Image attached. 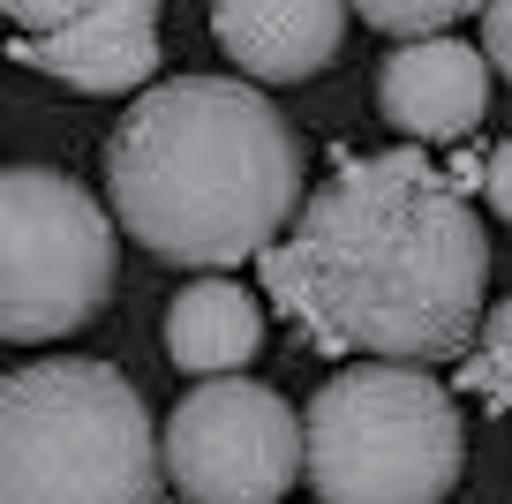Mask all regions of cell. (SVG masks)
<instances>
[{
    "mask_svg": "<svg viewBox=\"0 0 512 504\" xmlns=\"http://www.w3.org/2000/svg\"><path fill=\"white\" fill-rule=\"evenodd\" d=\"M482 279V219L422 151H377L339 166L302 204L294 234L264 256L272 301L317 354L415 369L475 347Z\"/></svg>",
    "mask_w": 512,
    "mask_h": 504,
    "instance_id": "6da1fadb",
    "label": "cell"
},
{
    "mask_svg": "<svg viewBox=\"0 0 512 504\" xmlns=\"http://www.w3.org/2000/svg\"><path fill=\"white\" fill-rule=\"evenodd\" d=\"M106 204L166 264L272 256L302 219V143L249 76H174L106 136Z\"/></svg>",
    "mask_w": 512,
    "mask_h": 504,
    "instance_id": "7a4b0ae2",
    "label": "cell"
},
{
    "mask_svg": "<svg viewBox=\"0 0 512 504\" xmlns=\"http://www.w3.org/2000/svg\"><path fill=\"white\" fill-rule=\"evenodd\" d=\"M166 429L113 362H23L0 377V504H159Z\"/></svg>",
    "mask_w": 512,
    "mask_h": 504,
    "instance_id": "3957f363",
    "label": "cell"
},
{
    "mask_svg": "<svg viewBox=\"0 0 512 504\" xmlns=\"http://www.w3.org/2000/svg\"><path fill=\"white\" fill-rule=\"evenodd\" d=\"M302 459L324 504H445L467 459L452 392L415 362H354L317 384Z\"/></svg>",
    "mask_w": 512,
    "mask_h": 504,
    "instance_id": "277c9868",
    "label": "cell"
},
{
    "mask_svg": "<svg viewBox=\"0 0 512 504\" xmlns=\"http://www.w3.org/2000/svg\"><path fill=\"white\" fill-rule=\"evenodd\" d=\"M113 294V211L53 166H0V339H68Z\"/></svg>",
    "mask_w": 512,
    "mask_h": 504,
    "instance_id": "5b68a950",
    "label": "cell"
},
{
    "mask_svg": "<svg viewBox=\"0 0 512 504\" xmlns=\"http://www.w3.org/2000/svg\"><path fill=\"white\" fill-rule=\"evenodd\" d=\"M302 467V422L272 384L211 377L166 422V482L189 504H279Z\"/></svg>",
    "mask_w": 512,
    "mask_h": 504,
    "instance_id": "8992f818",
    "label": "cell"
},
{
    "mask_svg": "<svg viewBox=\"0 0 512 504\" xmlns=\"http://www.w3.org/2000/svg\"><path fill=\"white\" fill-rule=\"evenodd\" d=\"M377 106L400 136L452 143L490 106V61H482L467 38H407V46L377 68Z\"/></svg>",
    "mask_w": 512,
    "mask_h": 504,
    "instance_id": "52a82bcc",
    "label": "cell"
},
{
    "mask_svg": "<svg viewBox=\"0 0 512 504\" xmlns=\"http://www.w3.org/2000/svg\"><path fill=\"white\" fill-rule=\"evenodd\" d=\"M347 0H211V38L249 83H302L347 38Z\"/></svg>",
    "mask_w": 512,
    "mask_h": 504,
    "instance_id": "ba28073f",
    "label": "cell"
},
{
    "mask_svg": "<svg viewBox=\"0 0 512 504\" xmlns=\"http://www.w3.org/2000/svg\"><path fill=\"white\" fill-rule=\"evenodd\" d=\"M23 61L61 76L68 91H91V98H121L136 83H151L159 68V0H98L83 23L53 38H23Z\"/></svg>",
    "mask_w": 512,
    "mask_h": 504,
    "instance_id": "9c48e42d",
    "label": "cell"
},
{
    "mask_svg": "<svg viewBox=\"0 0 512 504\" xmlns=\"http://www.w3.org/2000/svg\"><path fill=\"white\" fill-rule=\"evenodd\" d=\"M256 347H264V309L241 279H196L166 309V354H174V369H189L204 384L241 377L256 362Z\"/></svg>",
    "mask_w": 512,
    "mask_h": 504,
    "instance_id": "30bf717a",
    "label": "cell"
},
{
    "mask_svg": "<svg viewBox=\"0 0 512 504\" xmlns=\"http://www.w3.org/2000/svg\"><path fill=\"white\" fill-rule=\"evenodd\" d=\"M460 384L482 399V407H497V414H512V294L497 301L490 316H482V331H475V347L460 354Z\"/></svg>",
    "mask_w": 512,
    "mask_h": 504,
    "instance_id": "8fae6325",
    "label": "cell"
},
{
    "mask_svg": "<svg viewBox=\"0 0 512 504\" xmlns=\"http://www.w3.org/2000/svg\"><path fill=\"white\" fill-rule=\"evenodd\" d=\"M347 8L369 23V31H392V38H437V31H452L460 16L490 8V0H347Z\"/></svg>",
    "mask_w": 512,
    "mask_h": 504,
    "instance_id": "7c38bea8",
    "label": "cell"
},
{
    "mask_svg": "<svg viewBox=\"0 0 512 504\" xmlns=\"http://www.w3.org/2000/svg\"><path fill=\"white\" fill-rule=\"evenodd\" d=\"M98 0H0V16L8 23H23V31H38V38H53V31H68V23H83Z\"/></svg>",
    "mask_w": 512,
    "mask_h": 504,
    "instance_id": "4fadbf2b",
    "label": "cell"
},
{
    "mask_svg": "<svg viewBox=\"0 0 512 504\" xmlns=\"http://www.w3.org/2000/svg\"><path fill=\"white\" fill-rule=\"evenodd\" d=\"M482 53H490V68L512 83V0H490V8H482Z\"/></svg>",
    "mask_w": 512,
    "mask_h": 504,
    "instance_id": "5bb4252c",
    "label": "cell"
},
{
    "mask_svg": "<svg viewBox=\"0 0 512 504\" xmlns=\"http://www.w3.org/2000/svg\"><path fill=\"white\" fill-rule=\"evenodd\" d=\"M482 196H490L497 219H512V136L490 151V166H482Z\"/></svg>",
    "mask_w": 512,
    "mask_h": 504,
    "instance_id": "9a60e30c",
    "label": "cell"
}]
</instances>
